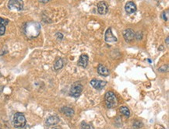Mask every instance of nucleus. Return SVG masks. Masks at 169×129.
Here are the masks:
<instances>
[{
    "instance_id": "13",
    "label": "nucleus",
    "mask_w": 169,
    "mask_h": 129,
    "mask_svg": "<svg viewBox=\"0 0 169 129\" xmlns=\"http://www.w3.org/2000/svg\"><path fill=\"white\" fill-rule=\"evenodd\" d=\"M59 121H60V119H59V117H57L55 115L51 116V117H49L47 120H46V124L47 125H49V126H51V125H55L58 123H59Z\"/></svg>"
},
{
    "instance_id": "21",
    "label": "nucleus",
    "mask_w": 169,
    "mask_h": 129,
    "mask_svg": "<svg viewBox=\"0 0 169 129\" xmlns=\"http://www.w3.org/2000/svg\"><path fill=\"white\" fill-rule=\"evenodd\" d=\"M51 0H39V2L41 3H47L48 2H50Z\"/></svg>"
},
{
    "instance_id": "3",
    "label": "nucleus",
    "mask_w": 169,
    "mask_h": 129,
    "mask_svg": "<svg viewBox=\"0 0 169 129\" xmlns=\"http://www.w3.org/2000/svg\"><path fill=\"white\" fill-rule=\"evenodd\" d=\"M13 123L14 127L16 128H23L25 127L27 123L26 118L22 113H16L14 116Z\"/></svg>"
},
{
    "instance_id": "8",
    "label": "nucleus",
    "mask_w": 169,
    "mask_h": 129,
    "mask_svg": "<svg viewBox=\"0 0 169 129\" xmlns=\"http://www.w3.org/2000/svg\"><path fill=\"white\" fill-rule=\"evenodd\" d=\"M106 82L105 81H102V80H98V79H92L91 81V86L94 87V89H103V87H105L106 86Z\"/></svg>"
},
{
    "instance_id": "6",
    "label": "nucleus",
    "mask_w": 169,
    "mask_h": 129,
    "mask_svg": "<svg viewBox=\"0 0 169 129\" xmlns=\"http://www.w3.org/2000/svg\"><path fill=\"white\" fill-rule=\"evenodd\" d=\"M105 40L107 43H113V42H116L117 41V38H116V36H114L111 27H109L106 30V32H105Z\"/></svg>"
},
{
    "instance_id": "1",
    "label": "nucleus",
    "mask_w": 169,
    "mask_h": 129,
    "mask_svg": "<svg viewBox=\"0 0 169 129\" xmlns=\"http://www.w3.org/2000/svg\"><path fill=\"white\" fill-rule=\"evenodd\" d=\"M24 32L28 38H37L40 34L41 24L38 22H28L24 27Z\"/></svg>"
},
{
    "instance_id": "7",
    "label": "nucleus",
    "mask_w": 169,
    "mask_h": 129,
    "mask_svg": "<svg viewBox=\"0 0 169 129\" xmlns=\"http://www.w3.org/2000/svg\"><path fill=\"white\" fill-rule=\"evenodd\" d=\"M135 35H136V34L132 29H126L123 31V37L127 42H130L133 40L136 37Z\"/></svg>"
},
{
    "instance_id": "15",
    "label": "nucleus",
    "mask_w": 169,
    "mask_h": 129,
    "mask_svg": "<svg viewBox=\"0 0 169 129\" xmlns=\"http://www.w3.org/2000/svg\"><path fill=\"white\" fill-rule=\"evenodd\" d=\"M63 64H64L63 60L62 58H58L54 64V69L55 70L61 69L63 67Z\"/></svg>"
},
{
    "instance_id": "19",
    "label": "nucleus",
    "mask_w": 169,
    "mask_h": 129,
    "mask_svg": "<svg viewBox=\"0 0 169 129\" xmlns=\"http://www.w3.org/2000/svg\"><path fill=\"white\" fill-rule=\"evenodd\" d=\"M5 26H3V25L0 24V35L2 36L5 34Z\"/></svg>"
},
{
    "instance_id": "17",
    "label": "nucleus",
    "mask_w": 169,
    "mask_h": 129,
    "mask_svg": "<svg viewBox=\"0 0 169 129\" xmlns=\"http://www.w3.org/2000/svg\"><path fill=\"white\" fill-rule=\"evenodd\" d=\"M9 24V20L6 19H4V18H2L0 17V24L3 25V26H6V25Z\"/></svg>"
},
{
    "instance_id": "22",
    "label": "nucleus",
    "mask_w": 169,
    "mask_h": 129,
    "mask_svg": "<svg viewBox=\"0 0 169 129\" xmlns=\"http://www.w3.org/2000/svg\"><path fill=\"white\" fill-rule=\"evenodd\" d=\"M166 43H167V45H168V37L166 38Z\"/></svg>"
},
{
    "instance_id": "14",
    "label": "nucleus",
    "mask_w": 169,
    "mask_h": 129,
    "mask_svg": "<svg viewBox=\"0 0 169 129\" xmlns=\"http://www.w3.org/2000/svg\"><path fill=\"white\" fill-rule=\"evenodd\" d=\"M61 111H62L64 114L68 116V117H72V116L74 114V110L70 108H62V109H61Z\"/></svg>"
},
{
    "instance_id": "5",
    "label": "nucleus",
    "mask_w": 169,
    "mask_h": 129,
    "mask_svg": "<svg viewBox=\"0 0 169 129\" xmlns=\"http://www.w3.org/2000/svg\"><path fill=\"white\" fill-rule=\"evenodd\" d=\"M8 7L11 10H22L24 8V2L23 0H9Z\"/></svg>"
},
{
    "instance_id": "2",
    "label": "nucleus",
    "mask_w": 169,
    "mask_h": 129,
    "mask_svg": "<svg viewBox=\"0 0 169 129\" xmlns=\"http://www.w3.org/2000/svg\"><path fill=\"white\" fill-rule=\"evenodd\" d=\"M105 100L107 108H113L118 105V99L116 94L112 91H108L105 93Z\"/></svg>"
},
{
    "instance_id": "18",
    "label": "nucleus",
    "mask_w": 169,
    "mask_h": 129,
    "mask_svg": "<svg viewBox=\"0 0 169 129\" xmlns=\"http://www.w3.org/2000/svg\"><path fill=\"white\" fill-rule=\"evenodd\" d=\"M162 18L164 21H167L168 19V9H167L166 12L164 11V13H162Z\"/></svg>"
},
{
    "instance_id": "9",
    "label": "nucleus",
    "mask_w": 169,
    "mask_h": 129,
    "mask_svg": "<svg viewBox=\"0 0 169 129\" xmlns=\"http://www.w3.org/2000/svg\"><path fill=\"white\" fill-rule=\"evenodd\" d=\"M97 11L101 15H105L108 11V6L105 2H99L97 3Z\"/></svg>"
},
{
    "instance_id": "20",
    "label": "nucleus",
    "mask_w": 169,
    "mask_h": 129,
    "mask_svg": "<svg viewBox=\"0 0 169 129\" xmlns=\"http://www.w3.org/2000/svg\"><path fill=\"white\" fill-rule=\"evenodd\" d=\"M56 37L59 40H62V38H63V35H62V34H61V33H57Z\"/></svg>"
},
{
    "instance_id": "11",
    "label": "nucleus",
    "mask_w": 169,
    "mask_h": 129,
    "mask_svg": "<svg viewBox=\"0 0 169 129\" xmlns=\"http://www.w3.org/2000/svg\"><path fill=\"white\" fill-rule=\"evenodd\" d=\"M125 9H126V12L128 14L134 13L135 12L137 11V5L132 2H128L125 5Z\"/></svg>"
},
{
    "instance_id": "4",
    "label": "nucleus",
    "mask_w": 169,
    "mask_h": 129,
    "mask_svg": "<svg viewBox=\"0 0 169 129\" xmlns=\"http://www.w3.org/2000/svg\"><path fill=\"white\" fill-rule=\"evenodd\" d=\"M83 91V86L80 83H75L72 84L70 91V95L74 98H78Z\"/></svg>"
},
{
    "instance_id": "10",
    "label": "nucleus",
    "mask_w": 169,
    "mask_h": 129,
    "mask_svg": "<svg viewBox=\"0 0 169 129\" xmlns=\"http://www.w3.org/2000/svg\"><path fill=\"white\" fill-rule=\"evenodd\" d=\"M88 61L89 57L87 54H81L80 58H79V61H78V65L82 68H86L87 66V64H88Z\"/></svg>"
},
{
    "instance_id": "12",
    "label": "nucleus",
    "mask_w": 169,
    "mask_h": 129,
    "mask_svg": "<svg viewBox=\"0 0 169 129\" xmlns=\"http://www.w3.org/2000/svg\"><path fill=\"white\" fill-rule=\"evenodd\" d=\"M97 73H98L99 75L106 77V76H108V75H109V74H110V71H109L108 69H107L106 66H105L104 64H100L99 65L97 66Z\"/></svg>"
},
{
    "instance_id": "23",
    "label": "nucleus",
    "mask_w": 169,
    "mask_h": 129,
    "mask_svg": "<svg viewBox=\"0 0 169 129\" xmlns=\"http://www.w3.org/2000/svg\"><path fill=\"white\" fill-rule=\"evenodd\" d=\"M53 129H58V128H53Z\"/></svg>"
},
{
    "instance_id": "16",
    "label": "nucleus",
    "mask_w": 169,
    "mask_h": 129,
    "mask_svg": "<svg viewBox=\"0 0 169 129\" xmlns=\"http://www.w3.org/2000/svg\"><path fill=\"white\" fill-rule=\"evenodd\" d=\"M119 110H120V112L122 114L126 116V117H128L129 118V116H130V111H129V108H126V107H121L119 108Z\"/></svg>"
},
{
    "instance_id": "24",
    "label": "nucleus",
    "mask_w": 169,
    "mask_h": 129,
    "mask_svg": "<svg viewBox=\"0 0 169 129\" xmlns=\"http://www.w3.org/2000/svg\"><path fill=\"white\" fill-rule=\"evenodd\" d=\"M0 129H1V128H0Z\"/></svg>"
}]
</instances>
